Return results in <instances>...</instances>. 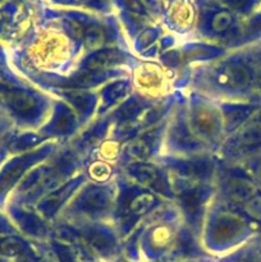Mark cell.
<instances>
[{
  "instance_id": "obj_1",
  "label": "cell",
  "mask_w": 261,
  "mask_h": 262,
  "mask_svg": "<svg viewBox=\"0 0 261 262\" xmlns=\"http://www.w3.org/2000/svg\"><path fill=\"white\" fill-rule=\"evenodd\" d=\"M214 82L223 89L242 91L250 84L251 74L248 69L241 64H225L215 71Z\"/></svg>"
},
{
  "instance_id": "obj_2",
  "label": "cell",
  "mask_w": 261,
  "mask_h": 262,
  "mask_svg": "<svg viewBox=\"0 0 261 262\" xmlns=\"http://www.w3.org/2000/svg\"><path fill=\"white\" fill-rule=\"evenodd\" d=\"M227 193L237 202H247L256 196V186L251 181L234 177L227 184Z\"/></svg>"
},
{
  "instance_id": "obj_3",
  "label": "cell",
  "mask_w": 261,
  "mask_h": 262,
  "mask_svg": "<svg viewBox=\"0 0 261 262\" xmlns=\"http://www.w3.org/2000/svg\"><path fill=\"white\" fill-rule=\"evenodd\" d=\"M3 100L17 113H28L37 106L36 97L25 91H9L3 96Z\"/></svg>"
},
{
  "instance_id": "obj_4",
  "label": "cell",
  "mask_w": 261,
  "mask_h": 262,
  "mask_svg": "<svg viewBox=\"0 0 261 262\" xmlns=\"http://www.w3.org/2000/svg\"><path fill=\"white\" fill-rule=\"evenodd\" d=\"M238 142L245 147H255L261 143V120L247 123L238 132Z\"/></svg>"
},
{
  "instance_id": "obj_5",
  "label": "cell",
  "mask_w": 261,
  "mask_h": 262,
  "mask_svg": "<svg viewBox=\"0 0 261 262\" xmlns=\"http://www.w3.org/2000/svg\"><path fill=\"white\" fill-rule=\"evenodd\" d=\"M194 123L197 129L204 135H212L217 129V118L212 110L207 107H200L194 114Z\"/></svg>"
},
{
  "instance_id": "obj_6",
  "label": "cell",
  "mask_w": 261,
  "mask_h": 262,
  "mask_svg": "<svg viewBox=\"0 0 261 262\" xmlns=\"http://www.w3.org/2000/svg\"><path fill=\"white\" fill-rule=\"evenodd\" d=\"M120 55L117 54L115 51L113 50H107V51H97L95 53L91 58L87 60V69H90L91 72L99 71V69H104L110 67L112 64L117 63L119 61Z\"/></svg>"
},
{
  "instance_id": "obj_7",
  "label": "cell",
  "mask_w": 261,
  "mask_h": 262,
  "mask_svg": "<svg viewBox=\"0 0 261 262\" xmlns=\"http://www.w3.org/2000/svg\"><path fill=\"white\" fill-rule=\"evenodd\" d=\"M84 45L90 50H96L101 48L102 43L105 42V32L99 26H90L87 30H84L83 33Z\"/></svg>"
},
{
  "instance_id": "obj_8",
  "label": "cell",
  "mask_w": 261,
  "mask_h": 262,
  "mask_svg": "<svg viewBox=\"0 0 261 262\" xmlns=\"http://www.w3.org/2000/svg\"><path fill=\"white\" fill-rule=\"evenodd\" d=\"M150 154V146L146 141L143 140H137L133 141L128 145L127 147V155L128 158L132 159L135 161H142Z\"/></svg>"
},
{
  "instance_id": "obj_9",
  "label": "cell",
  "mask_w": 261,
  "mask_h": 262,
  "mask_svg": "<svg viewBox=\"0 0 261 262\" xmlns=\"http://www.w3.org/2000/svg\"><path fill=\"white\" fill-rule=\"evenodd\" d=\"M154 202H155V199H154L153 194L150 193L138 194V196L130 202L129 209L133 214L142 215V214H146L148 210H151Z\"/></svg>"
},
{
  "instance_id": "obj_10",
  "label": "cell",
  "mask_w": 261,
  "mask_h": 262,
  "mask_svg": "<svg viewBox=\"0 0 261 262\" xmlns=\"http://www.w3.org/2000/svg\"><path fill=\"white\" fill-rule=\"evenodd\" d=\"M84 201L91 209H105L109 205L110 199L109 194L102 189H92L87 193Z\"/></svg>"
},
{
  "instance_id": "obj_11",
  "label": "cell",
  "mask_w": 261,
  "mask_h": 262,
  "mask_svg": "<svg viewBox=\"0 0 261 262\" xmlns=\"http://www.w3.org/2000/svg\"><path fill=\"white\" fill-rule=\"evenodd\" d=\"M138 181L143 184H154L158 181V171L148 165H140L135 170Z\"/></svg>"
},
{
  "instance_id": "obj_12",
  "label": "cell",
  "mask_w": 261,
  "mask_h": 262,
  "mask_svg": "<svg viewBox=\"0 0 261 262\" xmlns=\"http://www.w3.org/2000/svg\"><path fill=\"white\" fill-rule=\"evenodd\" d=\"M232 15L228 12H219L214 15L211 20V28L214 32H224L230 25H232Z\"/></svg>"
},
{
  "instance_id": "obj_13",
  "label": "cell",
  "mask_w": 261,
  "mask_h": 262,
  "mask_svg": "<svg viewBox=\"0 0 261 262\" xmlns=\"http://www.w3.org/2000/svg\"><path fill=\"white\" fill-rule=\"evenodd\" d=\"M246 211L255 219L261 220V196H255L246 202Z\"/></svg>"
},
{
  "instance_id": "obj_14",
  "label": "cell",
  "mask_w": 261,
  "mask_h": 262,
  "mask_svg": "<svg viewBox=\"0 0 261 262\" xmlns=\"http://www.w3.org/2000/svg\"><path fill=\"white\" fill-rule=\"evenodd\" d=\"M3 251H4L5 253H8V255H14V253L19 252V245H17V243L13 242V241H9V242H7L5 245H3Z\"/></svg>"
},
{
  "instance_id": "obj_15",
  "label": "cell",
  "mask_w": 261,
  "mask_h": 262,
  "mask_svg": "<svg viewBox=\"0 0 261 262\" xmlns=\"http://www.w3.org/2000/svg\"><path fill=\"white\" fill-rule=\"evenodd\" d=\"M124 3L130 12L142 13V7H141V4L138 3V0H124Z\"/></svg>"
},
{
  "instance_id": "obj_16",
  "label": "cell",
  "mask_w": 261,
  "mask_h": 262,
  "mask_svg": "<svg viewBox=\"0 0 261 262\" xmlns=\"http://www.w3.org/2000/svg\"><path fill=\"white\" fill-rule=\"evenodd\" d=\"M256 177L261 182V163H258V165L256 166Z\"/></svg>"
}]
</instances>
